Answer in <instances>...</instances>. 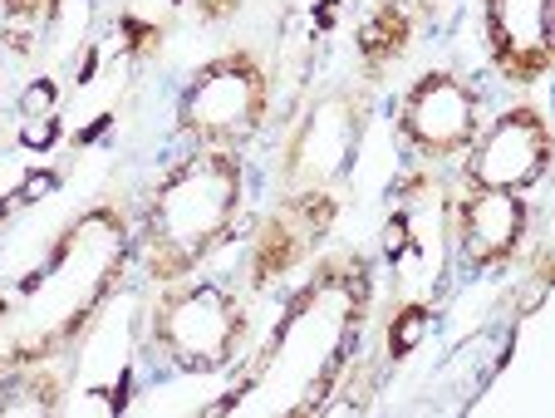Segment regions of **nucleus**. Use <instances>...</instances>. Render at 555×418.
Listing matches in <instances>:
<instances>
[{
  "mask_svg": "<svg viewBox=\"0 0 555 418\" xmlns=\"http://www.w3.org/2000/svg\"><path fill=\"white\" fill-rule=\"evenodd\" d=\"M231 168L222 158L217 163H202L192 173L167 187L163 207H158V222L167 227V246H197L202 237L217 232V222L226 217V202H231Z\"/></svg>",
  "mask_w": 555,
  "mask_h": 418,
  "instance_id": "obj_1",
  "label": "nucleus"
},
{
  "mask_svg": "<svg viewBox=\"0 0 555 418\" xmlns=\"http://www.w3.org/2000/svg\"><path fill=\"white\" fill-rule=\"evenodd\" d=\"M541 158H546V128L531 119V114H506V119L482 138V148H477V163H472V173L482 187H521V182H531L541 173Z\"/></svg>",
  "mask_w": 555,
  "mask_h": 418,
  "instance_id": "obj_2",
  "label": "nucleus"
},
{
  "mask_svg": "<svg viewBox=\"0 0 555 418\" xmlns=\"http://www.w3.org/2000/svg\"><path fill=\"white\" fill-rule=\"evenodd\" d=\"M403 123H408L413 138L452 148V143H462V138L472 133V94H467L462 84H452V79H428V84L408 99Z\"/></svg>",
  "mask_w": 555,
  "mask_h": 418,
  "instance_id": "obj_3",
  "label": "nucleus"
},
{
  "mask_svg": "<svg viewBox=\"0 0 555 418\" xmlns=\"http://www.w3.org/2000/svg\"><path fill=\"white\" fill-rule=\"evenodd\" d=\"M163 340L177 350L182 359H217L222 345L231 340V310L217 291H197L182 305L167 310Z\"/></svg>",
  "mask_w": 555,
  "mask_h": 418,
  "instance_id": "obj_4",
  "label": "nucleus"
},
{
  "mask_svg": "<svg viewBox=\"0 0 555 418\" xmlns=\"http://www.w3.org/2000/svg\"><path fill=\"white\" fill-rule=\"evenodd\" d=\"M492 35L516 69L546 60V0H492Z\"/></svg>",
  "mask_w": 555,
  "mask_h": 418,
  "instance_id": "obj_5",
  "label": "nucleus"
},
{
  "mask_svg": "<svg viewBox=\"0 0 555 418\" xmlns=\"http://www.w3.org/2000/svg\"><path fill=\"white\" fill-rule=\"evenodd\" d=\"M251 104H256L251 79H246L241 69H222V74H212V79L197 89L192 119L202 123V128H246Z\"/></svg>",
  "mask_w": 555,
  "mask_h": 418,
  "instance_id": "obj_6",
  "label": "nucleus"
},
{
  "mask_svg": "<svg viewBox=\"0 0 555 418\" xmlns=\"http://www.w3.org/2000/svg\"><path fill=\"white\" fill-rule=\"evenodd\" d=\"M521 232V207L511 202V197H482L477 207H472V251L477 256H497L506 251L511 241Z\"/></svg>",
  "mask_w": 555,
  "mask_h": 418,
  "instance_id": "obj_7",
  "label": "nucleus"
},
{
  "mask_svg": "<svg viewBox=\"0 0 555 418\" xmlns=\"http://www.w3.org/2000/svg\"><path fill=\"white\" fill-rule=\"evenodd\" d=\"M403 40V20H398V10H384L369 30H364V50L369 55H384V50H393Z\"/></svg>",
  "mask_w": 555,
  "mask_h": 418,
  "instance_id": "obj_8",
  "label": "nucleus"
},
{
  "mask_svg": "<svg viewBox=\"0 0 555 418\" xmlns=\"http://www.w3.org/2000/svg\"><path fill=\"white\" fill-rule=\"evenodd\" d=\"M423 330H428V315H423V310H408L403 325H393V350H413V345L423 340Z\"/></svg>",
  "mask_w": 555,
  "mask_h": 418,
  "instance_id": "obj_9",
  "label": "nucleus"
}]
</instances>
